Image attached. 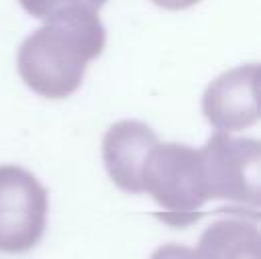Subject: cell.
<instances>
[{
	"instance_id": "6da1fadb",
	"label": "cell",
	"mask_w": 261,
	"mask_h": 259,
	"mask_svg": "<svg viewBox=\"0 0 261 259\" xmlns=\"http://www.w3.org/2000/svg\"><path fill=\"white\" fill-rule=\"evenodd\" d=\"M106 45V29L92 10H69L33 31L18 47L16 69L35 94L61 100L71 96L92 59Z\"/></svg>"
},
{
	"instance_id": "7a4b0ae2",
	"label": "cell",
	"mask_w": 261,
	"mask_h": 259,
	"mask_svg": "<svg viewBox=\"0 0 261 259\" xmlns=\"http://www.w3.org/2000/svg\"><path fill=\"white\" fill-rule=\"evenodd\" d=\"M141 192L157 202L167 224H192L208 202L202 151L184 143H157L143 165Z\"/></svg>"
},
{
	"instance_id": "3957f363",
	"label": "cell",
	"mask_w": 261,
	"mask_h": 259,
	"mask_svg": "<svg viewBox=\"0 0 261 259\" xmlns=\"http://www.w3.org/2000/svg\"><path fill=\"white\" fill-rule=\"evenodd\" d=\"M257 139L232 137L216 131L202 151L208 200H224L241 206H259L261 149Z\"/></svg>"
},
{
	"instance_id": "277c9868",
	"label": "cell",
	"mask_w": 261,
	"mask_h": 259,
	"mask_svg": "<svg viewBox=\"0 0 261 259\" xmlns=\"http://www.w3.org/2000/svg\"><path fill=\"white\" fill-rule=\"evenodd\" d=\"M49 196L24 167L0 165V253L20 255L39 245L47 226Z\"/></svg>"
},
{
	"instance_id": "5b68a950",
	"label": "cell",
	"mask_w": 261,
	"mask_h": 259,
	"mask_svg": "<svg viewBox=\"0 0 261 259\" xmlns=\"http://www.w3.org/2000/svg\"><path fill=\"white\" fill-rule=\"evenodd\" d=\"M257 63L239 65L218 75L206 88L202 112L216 131L234 133L257 122Z\"/></svg>"
},
{
	"instance_id": "8992f818",
	"label": "cell",
	"mask_w": 261,
	"mask_h": 259,
	"mask_svg": "<svg viewBox=\"0 0 261 259\" xmlns=\"http://www.w3.org/2000/svg\"><path fill=\"white\" fill-rule=\"evenodd\" d=\"M157 143L155 131L141 120H118L104 133L102 159L116 188L128 194H143L141 171Z\"/></svg>"
},
{
	"instance_id": "52a82bcc",
	"label": "cell",
	"mask_w": 261,
	"mask_h": 259,
	"mask_svg": "<svg viewBox=\"0 0 261 259\" xmlns=\"http://www.w3.org/2000/svg\"><path fill=\"white\" fill-rule=\"evenodd\" d=\"M198 259H259V228L255 218L226 216L200 235L194 249Z\"/></svg>"
},
{
	"instance_id": "ba28073f",
	"label": "cell",
	"mask_w": 261,
	"mask_h": 259,
	"mask_svg": "<svg viewBox=\"0 0 261 259\" xmlns=\"http://www.w3.org/2000/svg\"><path fill=\"white\" fill-rule=\"evenodd\" d=\"M20 6L39 20L57 18L69 10H92L98 12L106 0H18Z\"/></svg>"
},
{
	"instance_id": "9c48e42d",
	"label": "cell",
	"mask_w": 261,
	"mask_h": 259,
	"mask_svg": "<svg viewBox=\"0 0 261 259\" xmlns=\"http://www.w3.org/2000/svg\"><path fill=\"white\" fill-rule=\"evenodd\" d=\"M155 6L165 8V10H186L194 4H198L200 0H151Z\"/></svg>"
}]
</instances>
